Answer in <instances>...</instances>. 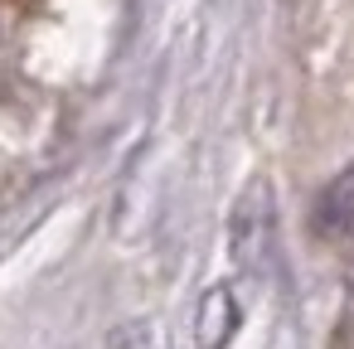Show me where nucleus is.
Masks as SVG:
<instances>
[{
	"mask_svg": "<svg viewBox=\"0 0 354 349\" xmlns=\"http://www.w3.org/2000/svg\"><path fill=\"white\" fill-rule=\"evenodd\" d=\"M310 228H315L325 243H344V238H354V165L339 170V175L315 194Z\"/></svg>",
	"mask_w": 354,
	"mask_h": 349,
	"instance_id": "f257e3e1",
	"label": "nucleus"
},
{
	"mask_svg": "<svg viewBox=\"0 0 354 349\" xmlns=\"http://www.w3.org/2000/svg\"><path fill=\"white\" fill-rule=\"evenodd\" d=\"M233 330H238V305H233V296H228V291H209V301H204V310H199V344H204V349H223Z\"/></svg>",
	"mask_w": 354,
	"mask_h": 349,
	"instance_id": "7ed1b4c3",
	"label": "nucleus"
},
{
	"mask_svg": "<svg viewBox=\"0 0 354 349\" xmlns=\"http://www.w3.org/2000/svg\"><path fill=\"white\" fill-rule=\"evenodd\" d=\"M267 204H262V189H252L248 199H243V209H238V218H233V252H238V262L243 267H252L257 262V247H262V233H267Z\"/></svg>",
	"mask_w": 354,
	"mask_h": 349,
	"instance_id": "f03ea898",
	"label": "nucleus"
}]
</instances>
